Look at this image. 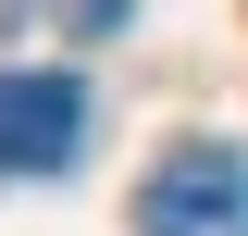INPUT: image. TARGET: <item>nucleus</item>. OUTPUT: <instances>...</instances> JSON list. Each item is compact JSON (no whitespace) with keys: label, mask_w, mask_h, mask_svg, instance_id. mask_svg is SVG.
Returning a JSON list of instances; mask_svg holds the SVG:
<instances>
[{"label":"nucleus","mask_w":248,"mask_h":236,"mask_svg":"<svg viewBox=\"0 0 248 236\" xmlns=\"http://www.w3.org/2000/svg\"><path fill=\"white\" fill-rule=\"evenodd\" d=\"M137 236H248V149H174L137 186Z\"/></svg>","instance_id":"obj_1"},{"label":"nucleus","mask_w":248,"mask_h":236,"mask_svg":"<svg viewBox=\"0 0 248 236\" xmlns=\"http://www.w3.org/2000/svg\"><path fill=\"white\" fill-rule=\"evenodd\" d=\"M124 13H137V0H62V25H75V37H112Z\"/></svg>","instance_id":"obj_3"},{"label":"nucleus","mask_w":248,"mask_h":236,"mask_svg":"<svg viewBox=\"0 0 248 236\" xmlns=\"http://www.w3.org/2000/svg\"><path fill=\"white\" fill-rule=\"evenodd\" d=\"M75 149H87V87L62 62L0 75V174H62Z\"/></svg>","instance_id":"obj_2"}]
</instances>
